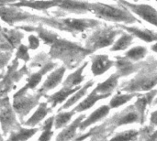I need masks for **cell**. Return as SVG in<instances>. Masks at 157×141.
Returning <instances> with one entry per match:
<instances>
[{
	"label": "cell",
	"instance_id": "6da1fadb",
	"mask_svg": "<svg viewBox=\"0 0 157 141\" xmlns=\"http://www.w3.org/2000/svg\"><path fill=\"white\" fill-rule=\"evenodd\" d=\"M50 47V58L62 61L66 69L69 70L76 68L87 55L92 54L90 50L83 48L79 43L63 39L60 37Z\"/></svg>",
	"mask_w": 157,
	"mask_h": 141
},
{
	"label": "cell",
	"instance_id": "7a4b0ae2",
	"mask_svg": "<svg viewBox=\"0 0 157 141\" xmlns=\"http://www.w3.org/2000/svg\"><path fill=\"white\" fill-rule=\"evenodd\" d=\"M89 12L94 14L99 19L115 23H123L129 25L142 23V21L137 19L129 9L121 4L112 6L104 3H91Z\"/></svg>",
	"mask_w": 157,
	"mask_h": 141
},
{
	"label": "cell",
	"instance_id": "3957f363",
	"mask_svg": "<svg viewBox=\"0 0 157 141\" xmlns=\"http://www.w3.org/2000/svg\"><path fill=\"white\" fill-rule=\"evenodd\" d=\"M40 24L69 32L74 36H76V34L83 33L89 28H98L102 23L98 19L91 18H61L43 17Z\"/></svg>",
	"mask_w": 157,
	"mask_h": 141
},
{
	"label": "cell",
	"instance_id": "277c9868",
	"mask_svg": "<svg viewBox=\"0 0 157 141\" xmlns=\"http://www.w3.org/2000/svg\"><path fill=\"white\" fill-rule=\"evenodd\" d=\"M123 29L117 26L98 27L86 40V49L92 53L99 49H103L112 45L118 35L121 34Z\"/></svg>",
	"mask_w": 157,
	"mask_h": 141
},
{
	"label": "cell",
	"instance_id": "5b68a950",
	"mask_svg": "<svg viewBox=\"0 0 157 141\" xmlns=\"http://www.w3.org/2000/svg\"><path fill=\"white\" fill-rule=\"evenodd\" d=\"M41 96H44V95L39 92L34 95L28 94V89L25 86L14 95L13 109L19 117L21 122H23L24 117L39 104Z\"/></svg>",
	"mask_w": 157,
	"mask_h": 141
},
{
	"label": "cell",
	"instance_id": "8992f818",
	"mask_svg": "<svg viewBox=\"0 0 157 141\" xmlns=\"http://www.w3.org/2000/svg\"><path fill=\"white\" fill-rule=\"evenodd\" d=\"M0 17L1 19L12 26L17 22H29V23H40L43 17L30 14L27 11L22 10L20 7L14 6L7 4V6L0 5Z\"/></svg>",
	"mask_w": 157,
	"mask_h": 141
},
{
	"label": "cell",
	"instance_id": "52a82bcc",
	"mask_svg": "<svg viewBox=\"0 0 157 141\" xmlns=\"http://www.w3.org/2000/svg\"><path fill=\"white\" fill-rule=\"evenodd\" d=\"M18 66V60L15 59L12 63L8 66L6 74L3 76L0 82V98L5 97L13 89H16L15 83L19 82L22 76L29 74V71L25 63L20 70H17Z\"/></svg>",
	"mask_w": 157,
	"mask_h": 141
},
{
	"label": "cell",
	"instance_id": "ba28073f",
	"mask_svg": "<svg viewBox=\"0 0 157 141\" xmlns=\"http://www.w3.org/2000/svg\"><path fill=\"white\" fill-rule=\"evenodd\" d=\"M15 114L9 98L7 96L2 97L0 100V124L4 136L21 128V125L17 122Z\"/></svg>",
	"mask_w": 157,
	"mask_h": 141
},
{
	"label": "cell",
	"instance_id": "9c48e42d",
	"mask_svg": "<svg viewBox=\"0 0 157 141\" xmlns=\"http://www.w3.org/2000/svg\"><path fill=\"white\" fill-rule=\"evenodd\" d=\"M117 3L125 6L144 21L157 27V10L154 6L147 4H132L126 0H118Z\"/></svg>",
	"mask_w": 157,
	"mask_h": 141
},
{
	"label": "cell",
	"instance_id": "30bf717a",
	"mask_svg": "<svg viewBox=\"0 0 157 141\" xmlns=\"http://www.w3.org/2000/svg\"><path fill=\"white\" fill-rule=\"evenodd\" d=\"M157 84V72H150L145 74H140L135 77L128 85L124 88L126 91L136 92V91H149Z\"/></svg>",
	"mask_w": 157,
	"mask_h": 141
},
{
	"label": "cell",
	"instance_id": "8fae6325",
	"mask_svg": "<svg viewBox=\"0 0 157 141\" xmlns=\"http://www.w3.org/2000/svg\"><path fill=\"white\" fill-rule=\"evenodd\" d=\"M66 71V67L64 65L59 67L57 70H55L54 72H52L46 79V81L43 83L42 86L39 89V93L42 94V95H46V93L50 90L54 89L56 86H58L62 81H63V77Z\"/></svg>",
	"mask_w": 157,
	"mask_h": 141
},
{
	"label": "cell",
	"instance_id": "7c38bea8",
	"mask_svg": "<svg viewBox=\"0 0 157 141\" xmlns=\"http://www.w3.org/2000/svg\"><path fill=\"white\" fill-rule=\"evenodd\" d=\"M14 6L17 7H29L36 10H41L43 12H46L48 9L52 7L57 6V1L55 0H18L15 3L9 4ZM47 13V12H46Z\"/></svg>",
	"mask_w": 157,
	"mask_h": 141
},
{
	"label": "cell",
	"instance_id": "4fadbf2b",
	"mask_svg": "<svg viewBox=\"0 0 157 141\" xmlns=\"http://www.w3.org/2000/svg\"><path fill=\"white\" fill-rule=\"evenodd\" d=\"M91 71L95 76L105 73L114 65V61H111L108 55H95L91 58Z\"/></svg>",
	"mask_w": 157,
	"mask_h": 141
},
{
	"label": "cell",
	"instance_id": "5bb4252c",
	"mask_svg": "<svg viewBox=\"0 0 157 141\" xmlns=\"http://www.w3.org/2000/svg\"><path fill=\"white\" fill-rule=\"evenodd\" d=\"M121 28L125 30L126 32L132 34L134 38H138L145 42H154L157 41V32L147 29V28H140L137 27H129L126 25H119Z\"/></svg>",
	"mask_w": 157,
	"mask_h": 141
},
{
	"label": "cell",
	"instance_id": "9a60e30c",
	"mask_svg": "<svg viewBox=\"0 0 157 141\" xmlns=\"http://www.w3.org/2000/svg\"><path fill=\"white\" fill-rule=\"evenodd\" d=\"M81 88L80 85L76 86V87H74V88H69V87H65V86H63V88L52 95H44V97L47 99V103H50L52 105V108L55 107L56 106L62 104L63 101H65L72 94L77 92L79 89Z\"/></svg>",
	"mask_w": 157,
	"mask_h": 141
},
{
	"label": "cell",
	"instance_id": "2e32d148",
	"mask_svg": "<svg viewBox=\"0 0 157 141\" xmlns=\"http://www.w3.org/2000/svg\"><path fill=\"white\" fill-rule=\"evenodd\" d=\"M57 66V63L56 62H53V61H50L48 62L45 66H43L42 68H40V70L37 72H34L32 74L29 75V77L27 79V84L25 85V87L29 90V89H31L33 90L41 81L42 79V76L44 74H46L48 72L52 71V69H54L55 67Z\"/></svg>",
	"mask_w": 157,
	"mask_h": 141
},
{
	"label": "cell",
	"instance_id": "e0dca14e",
	"mask_svg": "<svg viewBox=\"0 0 157 141\" xmlns=\"http://www.w3.org/2000/svg\"><path fill=\"white\" fill-rule=\"evenodd\" d=\"M2 35L13 50L17 49L21 44L20 41L24 38V34L16 28L12 29L2 28Z\"/></svg>",
	"mask_w": 157,
	"mask_h": 141
},
{
	"label": "cell",
	"instance_id": "ac0fdd59",
	"mask_svg": "<svg viewBox=\"0 0 157 141\" xmlns=\"http://www.w3.org/2000/svg\"><path fill=\"white\" fill-rule=\"evenodd\" d=\"M86 117L80 116L79 117H77L70 126H68L67 128H65L56 138V141H69L74 139L75 138L76 135V129L79 128V125L81 124V122L83 121V119Z\"/></svg>",
	"mask_w": 157,
	"mask_h": 141
},
{
	"label": "cell",
	"instance_id": "d6986e66",
	"mask_svg": "<svg viewBox=\"0 0 157 141\" xmlns=\"http://www.w3.org/2000/svg\"><path fill=\"white\" fill-rule=\"evenodd\" d=\"M109 112V107L107 106H100L98 109H97L96 111H94L85 121H82L81 124L79 125V129L80 130H85L87 127H89L90 125L99 121L100 119H102L103 117H105Z\"/></svg>",
	"mask_w": 157,
	"mask_h": 141
},
{
	"label": "cell",
	"instance_id": "ffe728a7",
	"mask_svg": "<svg viewBox=\"0 0 157 141\" xmlns=\"http://www.w3.org/2000/svg\"><path fill=\"white\" fill-rule=\"evenodd\" d=\"M110 95H101V94H98L95 89L94 91L81 103L79 104L74 110L75 112H83L85 110H87L89 108H91L98 100H101V99H104V98H107L109 97Z\"/></svg>",
	"mask_w": 157,
	"mask_h": 141
},
{
	"label": "cell",
	"instance_id": "44dd1931",
	"mask_svg": "<svg viewBox=\"0 0 157 141\" xmlns=\"http://www.w3.org/2000/svg\"><path fill=\"white\" fill-rule=\"evenodd\" d=\"M48 103H40L39 105V108L37 109V111L32 115V117L27 120V122H24L23 125L28 126V127H35L37 124H39L51 111H52V107H47Z\"/></svg>",
	"mask_w": 157,
	"mask_h": 141
},
{
	"label": "cell",
	"instance_id": "7402d4cb",
	"mask_svg": "<svg viewBox=\"0 0 157 141\" xmlns=\"http://www.w3.org/2000/svg\"><path fill=\"white\" fill-rule=\"evenodd\" d=\"M117 61L114 62V65L117 67L118 73L120 76L122 75H128L133 72L134 71L137 70V65L133 64L131 60H129L126 57H117Z\"/></svg>",
	"mask_w": 157,
	"mask_h": 141
},
{
	"label": "cell",
	"instance_id": "603a6c76",
	"mask_svg": "<svg viewBox=\"0 0 157 141\" xmlns=\"http://www.w3.org/2000/svg\"><path fill=\"white\" fill-rule=\"evenodd\" d=\"M119 78H120V74L118 72H116V73L112 74L105 82L98 83L95 90L98 94H101V95H111L112 91L116 88V86L118 84Z\"/></svg>",
	"mask_w": 157,
	"mask_h": 141
},
{
	"label": "cell",
	"instance_id": "cb8c5ba5",
	"mask_svg": "<svg viewBox=\"0 0 157 141\" xmlns=\"http://www.w3.org/2000/svg\"><path fill=\"white\" fill-rule=\"evenodd\" d=\"M87 64H88V62H85L75 72L68 75L66 80L63 83V86L69 87V88H74L75 86L79 85L85 79V76L83 75V72H84L85 68L87 66Z\"/></svg>",
	"mask_w": 157,
	"mask_h": 141
},
{
	"label": "cell",
	"instance_id": "d4e9b609",
	"mask_svg": "<svg viewBox=\"0 0 157 141\" xmlns=\"http://www.w3.org/2000/svg\"><path fill=\"white\" fill-rule=\"evenodd\" d=\"M93 84H94V81H93V80L87 82L83 87H81L77 92H75V95H73L71 98H69V99L67 100V102L59 109V111H60V110H63V109H68L69 107H71L72 106H74L77 101H79V100L86 94L87 90H88Z\"/></svg>",
	"mask_w": 157,
	"mask_h": 141
},
{
	"label": "cell",
	"instance_id": "484cf974",
	"mask_svg": "<svg viewBox=\"0 0 157 141\" xmlns=\"http://www.w3.org/2000/svg\"><path fill=\"white\" fill-rule=\"evenodd\" d=\"M134 37L128 33V32H122L121 36L118 40L115 41V43L112 45L110 51H119V50H124L128 47H130L132 43Z\"/></svg>",
	"mask_w": 157,
	"mask_h": 141
},
{
	"label": "cell",
	"instance_id": "4316f807",
	"mask_svg": "<svg viewBox=\"0 0 157 141\" xmlns=\"http://www.w3.org/2000/svg\"><path fill=\"white\" fill-rule=\"evenodd\" d=\"M39 131V128H20L17 131H14L10 133V136L6 141H27L30 139L33 135H35Z\"/></svg>",
	"mask_w": 157,
	"mask_h": 141
},
{
	"label": "cell",
	"instance_id": "83f0119b",
	"mask_svg": "<svg viewBox=\"0 0 157 141\" xmlns=\"http://www.w3.org/2000/svg\"><path fill=\"white\" fill-rule=\"evenodd\" d=\"M147 54V49L143 46H136L125 53V57L131 61H140Z\"/></svg>",
	"mask_w": 157,
	"mask_h": 141
},
{
	"label": "cell",
	"instance_id": "f1b7e54d",
	"mask_svg": "<svg viewBox=\"0 0 157 141\" xmlns=\"http://www.w3.org/2000/svg\"><path fill=\"white\" fill-rule=\"evenodd\" d=\"M75 114V111L72 110L71 112L60 113L56 117H54V127H55V129H60V128L65 127L70 122L72 117Z\"/></svg>",
	"mask_w": 157,
	"mask_h": 141
},
{
	"label": "cell",
	"instance_id": "f546056e",
	"mask_svg": "<svg viewBox=\"0 0 157 141\" xmlns=\"http://www.w3.org/2000/svg\"><path fill=\"white\" fill-rule=\"evenodd\" d=\"M48 56L49 55H47L45 52H40L38 55H35L29 64V68H42L52 61Z\"/></svg>",
	"mask_w": 157,
	"mask_h": 141
},
{
	"label": "cell",
	"instance_id": "4dcf8cb0",
	"mask_svg": "<svg viewBox=\"0 0 157 141\" xmlns=\"http://www.w3.org/2000/svg\"><path fill=\"white\" fill-rule=\"evenodd\" d=\"M135 94H130V95H117L116 96H114L112 98V100L110 101V106L111 107H119L122 105H124L125 103H127L128 101H130L131 99H132L134 97Z\"/></svg>",
	"mask_w": 157,
	"mask_h": 141
},
{
	"label": "cell",
	"instance_id": "1f68e13d",
	"mask_svg": "<svg viewBox=\"0 0 157 141\" xmlns=\"http://www.w3.org/2000/svg\"><path fill=\"white\" fill-rule=\"evenodd\" d=\"M138 133L134 130H129L122 132L116 137H114L110 141H132L136 139Z\"/></svg>",
	"mask_w": 157,
	"mask_h": 141
},
{
	"label": "cell",
	"instance_id": "d6a6232c",
	"mask_svg": "<svg viewBox=\"0 0 157 141\" xmlns=\"http://www.w3.org/2000/svg\"><path fill=\"white\" fill-rule=\"evenodd\" d=\"M29 47L25 46L24 44H20L17 48L16 52V59L22 60L24 62H28L29 61Z\"/></svg>",
	"mask_w": 157,
	"mask_h": 141
},
{
	"label": "cell",
	"instance_id": "836d02e7",
	"mask_svg": "<svg viewBox=\"0 0 157 141\" xmlns=\"http://www.w3.org/2000/svg\"><path fill=\"white\" fill-rule=\"evenodd\" d=\"M139 120V116L134 113V112H131L125 116H123L120 121H119V124L118 125H125V124H132V123H134V122H137Z\"/></svg>",
	"mask_w": 157,
	"mask_h": 141
},
{
	"label": "cell",
	"instance_id": "e575fe53",
	"mask_svg": "<svg viewBox=\"0 0 157 141\" xmlns=\"http://www.w3.org/2000/svg\"><path fill=\"white\" fill-rule=\"evenodd\" d=\"M11 56H12L11 51H1L0 50V70L4 69V67L7 65L9 60L11 59Z\"/></svg>",
	"mask_w": 157,
	"mask_h": 141
},
{
	"label": "cell",
	"instance_id": "d590c367",
	"mask_svg": "<svg viewBox=\"0 0 157 141\" xmlns=\"http://www.w3.org/2000/svg\"><path fill=\"white\" fill-rule=\"evenodd\" d=\"M40 46V39L34 34H30L29 37V49L36 50Z\"/></svg>",
	"mask_w": 157,
	"mask_h": 141
},
{
	"label": "cell",
	"instance_id": "8d00e7d4",
	"mask_svg": "<svg viewBox=\"0 0 157 141\" xmlns=\"http://www.w3.org/2000/svg\"><path fill=\"white\" fill-rule=\"evenodd\" d=\"M53 135V132L52 130H43V133L40 135L38 141H50Z\"/></svg>",
	"mask_w": 157,
	"mask_h": 141
},
{
	"label": "cell",
	"instance_id": "74e56055",
	"mask_svg": "<svg viewBox=\"0 0 157 141\" xmlns=\"http://www.w3.org/2000/svg\"><path fill=\"white\" fill-rule=\"evenodd\" d=\"M53 124H54V117H51L44 122V124L42 126V129L43 130H51Z\"/></svg>",
	"mask_w": 157,
	"mask_h": 141
},
{
	"label": "cell",
	"instance_id": "f35d334b",
	"mask_svg": "<svg viewBox=\"0 0 157 141\" xmlns=\"http://www.w3.org/2000/svg\"><path fill=\"white\" fill-rule=\"evenodd\" d=\"M151 122L154 125H157V111L154 112L151 116Z\"/></svg>",
	"mask_w": 157,
	"mask_h": 141
},
{
	"label": "cell",
	"instance_id": "ab89813d",
	"mask_svg": "<svg viewBox=\"0 0 157 141\" xmlns=\"http://www.w3.org/2000/svg\"><path fill=\"white\" fill-rule=\"evenodd\" d=\"M152 50L157 53V42L155 43V44H154V45L152 46Z\"/></svg>",
	"mask_w": 157,
	"mask_h": 141
},
{
	"label": "cell",
	"instance_id": "60d3db41",
	"mask_svg": "<svg viewBox=\"0 0 157 141\" xmlns=\"http://www.w3.org/2000/svg\"><path fill=\"white\" fill-rule=\"evenodd\" d=\"M0 5H6V3L3 0H0Z\"/></svg>",
	"mask_w": 157,
	"mask_h": 141
},
{
	"label": "cell",
	"instance_id": "b9f144b4",
	"mask_svg": "<svg viewBox=\"0 0 157 141\" xmlns=\"http://www.w3.org/2000/svg\"><path fill=\"white\" fill-rule=\"evenodd\" d=\"M3 76H4V73H1V74H0V79H2Z\"/></svg>",
	"mask_w": 157,
	"mask_h": 141
},
{
	"label": "cell",
	"instance_id": "7bdbcfd3",
	"mask_svg": "<svg viewBox=\"0 0 157 141\" xmlns=\"http://www.w3.org/2000/svg\"><path fill=\"white\" fill-rule=\"evenodd\" d=\"M0 141H3V138H2V136L0 135Z\"/></svg>",
	"mask_w": 157,
	"mask_h": 141
},
{
	"label": "cell",
	"instance_id": "ee69618b",
	"mask_svg": "<svg viewBox=\"0 0 157 141\" xmlns=\"http://www.w3.org/2000/svg\"><path fill=\"white\" fill-rule=\"evenodd\" d=\"M134 2H137V1H139V0H133ZM146 1H149V0H146Z\"/></svg>",
	"mask_w": 157,
	"mask_h": 141
},
{
	"label": "cell",
	"instance_id": "f6af8a7d",
	"mask_svg": "<svg viewBox=\"0 0 157 141\" xmlns=\"http://www.w3.org/2000/svg\"><path fill=\"white\" fill-rule=\"evenodd\" d=\"M111 1H115V2H117L118 0H111Z\"/></svg>",
	"mask_w": 157,
	"mask_h": 141
},
{
	"label": "cell",
	"instance_id": "bcb514c9",
	"mask_svg": "<svg viewBox=\"0 0 157 141\" xmlns=\"http://www.w3.org/2000/svg\"><path fill=\"white\" fill-rule=\"evenodd\" d=\"M0 100H1V98H0ZM0 135H1V134H0Z\"/></svg>",
	"mask_w": 157,
	"mask_h": 141
},
{
	"label": "cell",
	"instance_id": "7dc6e473",
	"mask_svg": "<svg viewBox=\"0 0 157 141\" xmlns=\"http://www.w3.org/2000/svg\"><path fill=\"white\" fill-rule=\"evenodd\" d=\"M155 1H156V2H157V0H155Z\"/></svg>",
	"mask_w": 157,
	"mask_h": 141
}]
</instances>
